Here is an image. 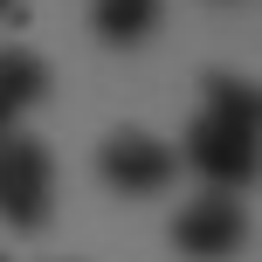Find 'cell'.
<instances>
[{
  "instance_id": "cell-1",
  "label": "cell",
  "mask_w": 262,
  "mask_h": 262,
  "mask_svg": "<svg viewBox=\"0 0 262 262\" xmlns=\"http://www.w3.org/2000/svg\"><path fill=\"white\" fill-rule=\"evenodd\" d=\"M55 214V159L28 131H0V221L14 235H35Z\"/></svg>"
},
{
  "instance_id": "cell-2",
  "label": "cell",
  "mask_w": 262,
  "mask_h": 262,
  "mask_svg": "<svg viewBox=\"0 0 262 262\" xmlns=\"http://www.w3.org/2000/svg\"><path fill=\"white\" fill-rule=\"evenodd\" d=\"M97 172H104L111 193L145 200V193H166V186L180 180V152H172L166 138H152V131H111V138L97 145Z\"/></svg>"
},
{
  "instance_id": "cell-3",
  "label": "cell",
  "mask_w": 262,
  "mask_h": 262,
  "mask_svg": "<svg viewBox=\"0 0 262 262\" xmlns=\"http://www.w3.org/2000/svg\"><path fill=\"white\" fill-rule=\"evenodd\" d=\"M249 242V214L235 207V193H200L172 214V249L186 262H221Z\"/></svg>"
},
{
  "instance_id": "cell-4",
  "label": "cell",
  "mask_w": 262,
  "mask_h": 262,
  "mask_svg": "<svg viewBox=\"0 0 262 262\" xmlns=\"http://www.w3.org/2000/svg\"><path fill=\"white\" fill-rule=\"evenodd\" d=\"M186 166H193L214 193L249 186V180H255V138H249V131H235V124L193 118V131H186Z\"/></svg>"
},
{
  "instance_id": "cell-5",
  "label": "cell",
  "mask_w": 262,
  "mask_h": 262,
  "mask_svg": "<svg viewBox=\"0 0 262 262\" xmlns=\"http://www.w3.org/2000/svg\"><path fill=\"white\" fill-rule=\"evenodd\" d=\"M49 97V62L35 49H0V131H14L21 111H35Z\"/></svg>"
},
{
  "instance_id": "cell-6",
  "label": "cell",
  "mask_w": 262,
  "mask_h": 262,
  "mask_svg": "<svg viewBox=\"0 0 262 262\" xmlns=\"http://www.w3.org/2000/svg\"><path fill=\"white\" fill-rule=\"evenodd\" d=\"M159 7H166V0H90V28L111 49H138L159 28Z\"/></svg>"
},
{
  "instance_id": "cell-7",
  "label": "cell",
  "mask_w": 262,
  "mask_h": 262,
  "mask_svg": "<svg viewBox=\"0 0 262 262\" xmlns=\"http://www.w3.org/2000/svg\"><path fill=\"white\" fill-rule=\"evenodd\" d=\"M200 90H207V111H200V118L235 124V131H249V138L262 131V97H255V83H249V76H207Z\"/></svg>"
},
{
  "instance_id": "cell-8",
  "label": "cell",
  "mask_w": 262,
  "mask_h": 262,
  "mask_svg": "<svg viewBox=\"0 0 262 262\" xmlns=\"http://www.w3.org/2000/svg\"><path fill=\"white\" fill-rule=\"evenodd\" d=\"M7 7H14V0H0V14H7Z\"/></svg>"
},
{
  "instance_id": "cell-9",
  "label": "cell",
  "mask_w": 262,
  "mask_h": 262,
  "mask_svg": "<svg viewBox=\"0 0 262 262\" xmlns=\"http://www.w3.org/2000/svg\"><path fill=\"white\" fill-rule=\"evenodd\" d=\"M0 262H7V255H0Z\"/></svg>"
}]
</instances>
